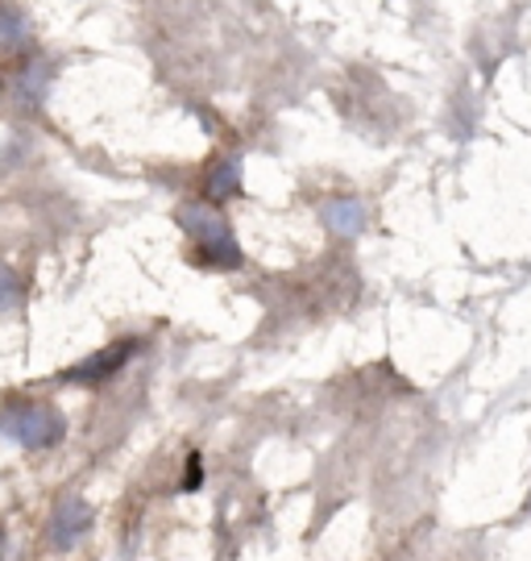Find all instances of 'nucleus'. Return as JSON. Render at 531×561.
I'll list each match as a JSON object with an SVG mask.
<instances>
[{
  "instance_id": "f257e3e1",
  "label": "nucleus",
  "mask_w": 531,
  "mask_h": 561,
  "mask_svg": "<svg viewBox=\"0 0 531 561\" xmlns=\"http://www.w3.org/2000/svg\"><path fill=\"white\" fill-rule=\"evenodd\" d=\"M178 221L187 225V233L196 238L199 254L208 262H217V266H236V241H233V229L224 225V217H217L212 208H204V204H187L183 213H178Z\"/></svg>"
},
{
  "instance_id": "f03ea898",
  "label": "nucleus",
  "mask_w": 531,
  "mask_h": 561,
  "mask_svg": "<svg viewBox=\"0 0 531 561\" xmlns=\"http://www.w3.org/2000/svg\"><path fill=\"white\" fill-rule=\"evenodd\" d=\"M0 428L13 437L25 449H46V445H59L62 442V416L50 408V403H18Z\"/></svg>"
},
{
  "instance_id": "7ed1b4c3",
  "label": "nucleus",
  "mask_w": 531,
  "mask_h": 561,
  "mask_svg": "<svg viewBox=\"0 0 531 561\" xmlns=\"http://www.w3.org/2000/svg\"><path fill=\"white\" fill-rule=\"evenodd\" d=\"M88 524H92V507L83 500H62L59 507H55V516H50V545L55 549H71V545L88 533Z\"/></svg>"
},
{
  "instance_id": "20e7f679",
  "label": "nucleus",
  "mask_w": 531,
  "mask_h": 561,
  "mask_svg": "<svg viewBox=\"0 0 531 561\" xmlns=\"http://www.w3.org/2000/svg\"><path fill=\"white\" fill-rule=\"evenodd\" d=\"M324 225L333 229L336 238H357L366 229V204L340 196V201H333L324 208Z\"/></svg>"
},
{
  "instance_id": "39448f33",
  "label": "nucleus",
  "mask_w": 531,
  "mask_h": 561,
  "mask_svg": "<svg viewBox=\"0 0 531 561\" xmlns=\"http://www.w3.org/2000/svg\"><path fill=\"white\" fill-rule=\"evenodd\" d=\"M134 354V345L125 341V345H113V350H104V354H96V358H88L83 366H71L67 370V379L71 382H96V379H108L113 370H120V362Z\"/></svg>"
},
{
  "instance_id": "423d86ee",
  "label": "nucleus",
  "mask_w": 531,
  "mask_h": 561,
  "mask_svg": "<svg viewBox=\"0 0 531 561\" xmlns=\"http://www.w3.org/2000/svg\"><path fill=\"white\" fill-rule=\"evenodd\" d=\"M236 175H241V171H236V159H220L217 171L208 175V196H212V201H229L236 192Z\"/></svg>"
},
{
  "instance_id": "0eeeda50",
  "label": "nucleus",
  "mask_w": 531,
  "mask_h": 561,
  "mask_svg": "<svg viewBox=\"0 0 531 561\" xmlns=\"http://www.w3.org/2000/svg\"><path fill=\"white\" fill-rule=\"evenodd\" d=\"M18 42H25V21L9 9H0V46H18Z\"/></svg>"
},
{
  "instance_id": "6e6552de",
  "label": "nucleus",
  "mask_w": 531,
  "mask_h": 561,
  "mask_svg": "<svg viewBox=\"0 0 531 561\" xmlns=\"http://www.w3.org/2000/svg\"><path fill=\"white\" fill-rule=\"evenodd\" d=\"M18 296H21V287H18V279H13V271H9V266H0V312H4V308H13Z\"/></svg>"
}]
</instances>
